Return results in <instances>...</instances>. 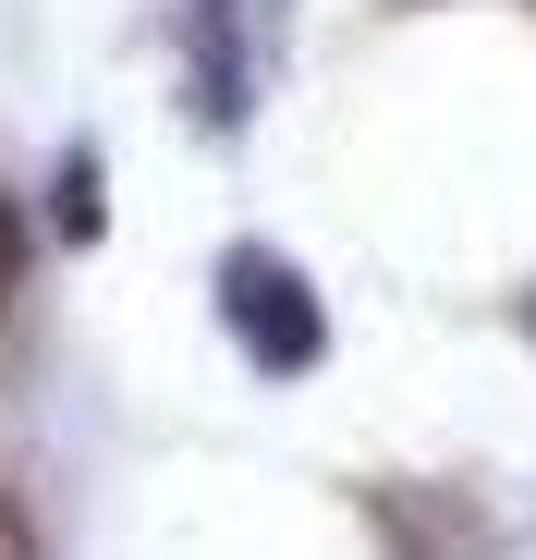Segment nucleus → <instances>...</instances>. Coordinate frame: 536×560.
<instances>
[{
	"mask_svg": "<svg viewBox=\"0 0 536 560\" xmlns=\"http://www.w3.org/2000/svg\"><path fill=\"white\" fill-rule=\"evenodd\" d=\"M220 329L268 365V378H305V365L329 353V317H317V293L293 280V256H220Z\"/></svg>",
	"mask_w": 536,
	"mask_h": 560,
	"instance_id": "f257e3e1",
	"label": "nucleus"
},
{
	"mask_svg": "<svg viewBox=\"0 0 536 560\" xmlns=\"http://www.w3.org/2000/svg\"><path fill=\"white\" fill-rule=\"evenodd\" d=\"M281 25H293V0H196L184 13V73H196V110L220 135L256 110L268 61H281Z\"/></svg>",
	"mask_w": 536,
	"mask_h": 560,
	"instance_id": "f03ea898",
	"label": "nucleus"
},
{
	"mask_svg": "<svg viewBox=\"0 0 536 560\" xmlns=\"http://www.w3.org/2000/svg\"><path fill=\"white\" fill-rule=\"evenodd\" d=\"M13 268H25V244H13V208H0V293H13Z\"/></svg>",
	"mask_w": 536,
	"mask_h": 560,
	"instance_id": "7ed1b4c3",
	"label": "nucleus"
}]
</instances>
